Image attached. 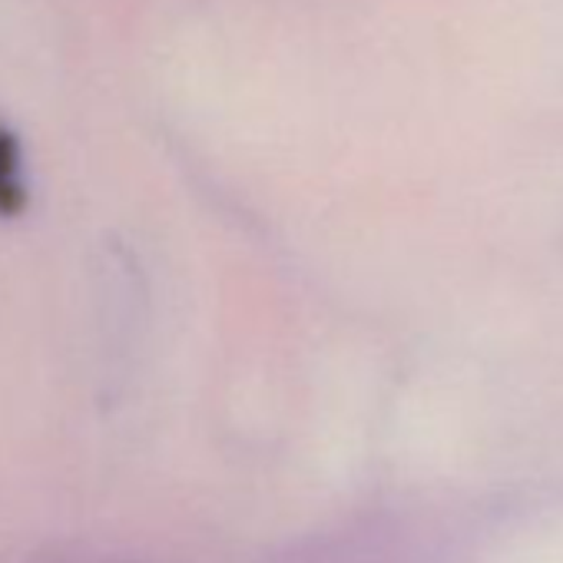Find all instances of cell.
Masks as SVG:
<instances>
[{"label":"cell","instance_id":"6da1fadb","mask_svg":"<svg viewBox=\"0 0 563 563\" xmlns=\"http://www.w3.org/2000/svg\"><path fill=\"white\" fill-rule=\"evenodd\" d=\"M27 209V186L21 176V143L0 123V216H21Z\"/></svg>","mask_w":563,"mask_h":563}]
</instances>
